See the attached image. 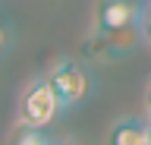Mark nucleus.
Returning a JSON list of instances; mask_svg holds the SVG:
<instances>
[{"label": "nucleus", "mask_w": 151, "mask_h": 145, "mask_svg": "<svg viewBox=\"0 0 151 145\" xmlns=\"http://www.w3.org/2000/svg\"><path fill=\"white\" fill-rule=\"evenodd\" d=\"M145 142L151 145V120H148V123H145Z\"/></svg>", "instance_id": "obj_8"}, {"label": "nucleus", "mask_w": 151, "mask_h": 145, "mask_svg": "<svg viewBox=\"0 0 151 145\" xmlns=\"http://www.w3.org/2000/svg\"><path fill=\"white\" fill-rule=\"evenodd\" d=\"M139 10V0H98V32L107 38L135 29Z\"/></svg>", "instance_id": "obj_3"}, {"label": "nucleus", "mask_w": 151, "mask_h": 145, "mask_svg": "<svg viewBox=\"0 0 151 145\" xmlns=\"http://www.w3.org/2000/svg\"><path fill=\"white\" fill-rule=\"evenodd\" d=\"M47 82H50V88H54L57 101H60V107H76L82 104L85 98L91 95V76H88V69L82 66V63H76V60H60V63H54V69L47 73Z\"/></svg>", "instance_id": "obj_2"}, {"label": "nucleus", "mask_w": 151, "mask_h": 145, "mask_svg": "<svg viewBox=\"0 0 151 145\" xmlns=\"http://www.w3.org/2000/svg\"><path fill=\"white\" fill-rule=\"evenodd\" d=\"M3 44H6V35H3V29H0V48H3Z\"/></svg>", "instance_id": "obj_9"}, {"label": "nucleus", "mask_w": 151, "mask_h": 145, "mask_svg": "<svg viewBox=\"0 0 151 145\" xmlns=\"http://www.w3.org/2000/svg\"><path fill=\"white\" fill-rule=\"evenodd\" d=\"M145 110H148V117H151V82H148V88H145Z\"/></svg>", "instance_id": "obj_7"}, {"label": "nucleus", "mask_w": 151, "mask_h": 145, "mask_svg": "<svg viewBox=\"0 0 151 145\" xmlns=\"http://www.w3.org/2000/svg\"><path fill=\"white\" fill-rule=\"evenodd\" d=\"M139 32H142V38L145 41H151V0L148 3H142V10H139Z\"/></svg>", "instance_id": "obj_6"}, {"label": "nucleus", "mask_w": 151, "mask_h": 145, "mask_svg": "<svg viewBox=\"0 0 151 145\" xmlns=\"http://www.w3.org/2000/svg\"><path fill=\"white\" fill-rule=\"evenodd\" d=\"M60 110L63 107H60L47 79H32L25 85V92L19 95V123L25 129H44L47 123L57 120Z\"/></svg>", "instance_id": "obj_1"}, {"label": "nucleus", "mask_w": 151, "mask_h": 145, "mask_svg": "<svg viewBox=\"0 0 151 145\" xmlns=\"http://www.w3.org/2000/svg\"><path fill=\"white\" fill-rule=\"evenodd\" d=\"M107 145H148L145 142V123L132 120V117L116 120L107 133Z\"/></svg>", "instance_id": "obj_4"}, {"label": "nucleus", "mask_w": 151, "mask_h": 145, "mask_svg": "<svg viewBox=\"0 0 151 145\" xmlns=\"http://www.w3.org/2000/svg\"><path fill=\"white\" fill-rule=\"evenodd\" d=\"M16 145H57L50 136H44L41 129H25L22 126V133L16 136Z\"/></svg>", "instance_id": "obj_5"}]
</instances>
